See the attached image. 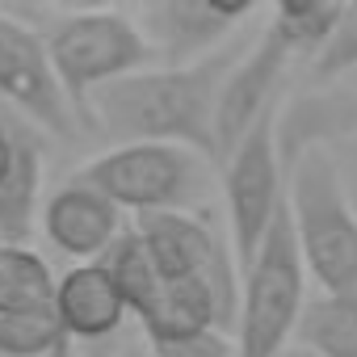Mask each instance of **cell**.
<instances>
[{
	"instance_id": "7a4b0ae2",
	"label": "cell",
	"mask_w": 357,
	"mask_h": 357,
	"mask_svg": "<svg viewBox=\"0 0 357 357\" xmlns=\"http://www.w3.org/2000/svg\"><path fill=\"white\" fill-rule=\"evenodd\" d=\"M286 211L311 282L324 294L357 290V206L328 147L311 143L294 155L286 181Z\"/></svg>"
},
{
	"instance_id": "5bb4252c",
	"label": "cell",
	"mask_w": 357,
	"mask_h": 357,
	"mask_svg": "<svg viewBox=\"0 0 357 357\" xmlns=\"http://www.w3.org/2000/svg\"><path fill=\"white\" fill-rule=\"evenodd\" d=\"M126 315L130 311H126L122 294L114 290L109 273L101 269V261L72 265L55 286V324H59L63 340L101 344L122 328Z\"/></svg>"
},
{
	"instance_id": "44dd1931",
	"label": "cell",
	"mask_w": 357,
	"mask_h": 357,
	"mask_svg": "<svg viewBox=\"0 0 357 357\" xmlns=\"http://www.w3.org/2000/svg\"><path fill=\"white\" fill-rule=\"evenodd\" d=\"M122 357H155L151 349H130V353H122Z\"/></svg>"
},
{
	"instance_id": "2e32d148",
	"label": "cell",
	"mask_w": 357,
	"mask_h": 357,
	"mask_svg": "<svg viewBox=\"0 0 357 357\" xmlns=\"http://www.w3.org/2000/svg\"><path fill=\"white\" fill-rule=\"evenodd\" d=\"M294 340L315 357H357V290L311 294Z\"/></svg>"
},
{
	"instance_id": "ac0fdd59",
	"label": "cell",
	"mask_w": 357,
	"mask_h": 357,
	"mask_svg": "<svg viewBox=\"0 0 357 357\" xmlns=\"http://www.w3.org/2000/svg\"><path fill=\"white\" fill-rule=\"evenodd\" d=\"M344 5H328V0H286V5L269 9L265 17L282 30V38L290 43V51L307 63H315V55L324 51V43L332 38L336 22H340Z\"/></svg>"
},
{
	"instance_id": "7c38bea8",
	"label": "cell",
	"mask_w": 357,
	"mask_h": 357,
	"mask_svg": "<svg viewBox=\"0 0 357 357\" xmlns=\"http://www.w3.org/2000/svg\"><path fill=\"white\" fill-rule=\"evenodd\" d=\"M47 244H55L63 257H72L76 265H89V261H101L114 240L126 231L122 223V211L101 198L97 190L80 185V181H68L59 185L47 202H43V219H38Z\"/></svg>"
},
{
	"instance_id": "e0dca14e",
	"label": "cell",
	"mask_w": 357,
	"mask_h": 357,
	"mask_svg": "<svg viewBox=\"0 0 357 357\" xmlns=\"http://www.w3.org/2000/svg\"><path fill=\"white\" fill-rule=\"evenodd\" d=\"M101 269L109 273V282H114V290L122 294L126 311L139 315V319L151 311V303H155L160 290H164V278H160V269H155V261H151V252H147V244L139 240L135 227H126V231L114 240V248L101 257Z\"/></svg>"
},
{
	"instance_id": "4fadbf2b",
	"label": "cell",
	"mask_w": 357,
	"mask_h": 357,
	"mask_svg": "<svg viewBox=\"0 0 357 357\" xmlns=\"http://www.w3.org/2000/svg\"><path fill=\"white\" fill-rule=\"evenodd\" d=\"M236 303L211 282V278H181V282H164L160 298L151 311L139 319L147 344H168V340H185L202 332H231L236 336Z\"/></svg>"
},
{
	"instance_id": "5b68a950",
	"label": "cell",
	"mask_w": 357,
	"mask_h": 357,
	"mask_svg": "<svg viewBox=\"0 0 357 357\" xmlns=\"http://www.w3.org/2000/svg\"><path fill=\"white\" fill-rule=\"evenodd\" d=\"M72 181L97 190L135 219L160 211H190L202 190V155L172 143H118L76 168Z\"/></svg>"
},
{
	"instance_id": "8fae6325",
	"label": "cell",
	"mask_w": 357,
	"mask_h": 357,
	"mask_svg": "<svg viewBox=\"0 0 357 357\" xmlns=\"http://www.w3.org/2000/svg\"><path fill=\"white\" fill-rule=\"evenodd\" d=\"M298 55L290 51V43L282 38V30L265 17L261 34L248 43V51H240V59L231 63L227 80H223V93H219V164L236 151V143L265 118L278 109V89H282V76L286 68L294 63Z\"/></svg>"
},
{
	"instance_id": "277c9868",
	"label": "cell",
	"mask_w": 357,
	"mask_h": 357,
	"mask_svg": "<svg viewBox=\"0 0 357 357\" xmlns=\"http://www.w3.org/2000/svg\"><path fill=\"white\" fill-rule=\"evenodd\" d=\"M307 261L290 223V211L278 215L257 257L240 269V315L236 344L240 357H278L286 340L298 332L307 311Z\"/></svg>"
},
{
	"instance_id": "9a60e30c",
	"label": "cell",
	"mask_w": 357,
	"mask_h": 357,
	"mask_svg": "<svg viewBox=\"0 0 357 357\" xmlns=\"http://www.w3.org/2000/svg\"><path fill=\"white\" fill-rule=\"evenodd\" d=\"M43 139L17 122V155L0 181V244H22L43 219Z\"/></svg>"
},
{
	"instance_id": "30bf717a",
	"label": "cell",
	"mask_w": 357,
	"mask_h": 357,
	"mask_svg": "<svg viewBox=\"0 0 357 357\" xmlns=\"http://www.w3.org/2000/svg\"><path fill=\"white\" fill-rule=\"evenodd\" d=\"M130 227L147 244V252H151V261H155L164 282L211 278L240 307V265H236V252L215 236V227L202 215H194V211H160V215H139Z\"/></svg>"
},
{
	"instance_id": "ba28073f",
	"label": "cell",
	"mask_w": 357,
	"mask_h": 357,
	"mask_svg": "<svg viewBox=\"0 0 357 357\" xmlns=\"http://www.w3.org/2000/svg\"><path fill=\"white\" fill-rule=\"evenodd\" d=\"M51 265L22 244H0V357H51L63 344L55 324Z\"/></svg>"
},
{
	"instance_id": "7402d4cb",
	"label": "cell",
	"mask_w": 357,
	"mask_h": 357,
	"mask_svg": "<svg viewBox=\"0 0 357 357\" xmlns=\"http://www.w3.org/2000/svg\"><path fill=\"white\" fill-rule=\"evenodd\" d=\"M89 357H109V353H105V349H93V353H89Z\"/></svg>"
},
{
	"instance_id": "52a82bcc",
	"label": "cell",
	"mask_w": 357,
	"mask_h": 357,
	"mask_svg": "<svg viewBox=\"0 0 357 357\" xmlns=\"http://www.w3.org/2000/svg\"><path fill=\"white\" fill-rule=\"evenodd\" d=\"M0 101L55 139H76L84 126L55 76L47 34L30 30L5 9H0Z\"/></svg>"
},
{
	"instance_id": "9c48e42d",
	"label": "cell",
	"mask_w": 357,
	"mask_h": 357,
	"mask_svg": "<svg viewBox=\"0 0 357 357\" xmlns=\"http://www.w3.org/2000/svg\"><path fill=\"white\" fill-rule=\"evenodd\" d=\"M164 68H190L240 34L244 22L257 17V5H219V0H151L130 13Z\"/></svg>"
},
{
	"instance_id": "3957f363",
	"label": "cell",
	"mask_w": 357,
	"mask_h": 357,
	"mask_svg": "<svg viewBox=\"0 0 357 357\" xmlns=\"http://www.w3.org/2000/svg\"><path fill=\"white\" fill-rule=\"evenodd\" d=\"M47 51L55 63V76L89 126V105L101 89L151 68V47L139 30V22L122 9H76L59 13L47 30Z\"/></svg>"
},
{
	"instance_id": "d6986e66",
	"label": "cell",
	"mask_w": 357,
	"mask_h": 357,
	"mask_svg": "<svg viewBox=\"0 0 357 357\" xmlns=\"http://www.w3.org/2000/svg\"><path fill=\"white\" fill-rule=\"evenodd\" d=\"M353 68H357V0H353V5H344L332 38L324 43V51L311 63V76L315 80H336V76H344Z\"/></svg>"
},
{
	"instance_id": "6da1fadb",
	"label": "cell",
	"mask_w": 357,
	"mask_h": 357,
	"mask_svg": "<svg viewBox=\"0 0 357 357\" xmlns=\"http://www.w3.org/2000/svg\"><path fill=\"white\" fill-rule=\"evenodd\" d=\"M240 55L219 51L190 68H143L89 105V126L118 143H172L219 164V93Z\"/></svg>"
},
{
	"instance_id": "ffe728a7",
	"label": "cell",
	"mask_w": 357,
	"mask_h": 357,
	"mask_svg": "<svg viewBox=\"0 0 357 357\" xmlns=\"http://www.w3.org/2000/svg\"><path fill=\"white\" fill-rule=\"evenodd\" d=\"M155 357H240V344L231 332L215 328L202 336H185V340H168V344H147Z\"/></svg>"
},
{
	"instance_id": "8992f818",
	"label": "cell",
	"mask_w": 357,
	"mask_h": 357,
	"mask_svg": "<svg viewBox=\"0 0 357 357\" xmlns=\"http://www.w3.org/2000/svg\"><path fill=\"white\" fill-rule=\"evenodd\" d=\"M219 168H223L231 252H236V265L244 269L257 257V248L265 244L278 215L286 211V181L290 176L282 172V155H278V109L265 114Z\"/></svg>"
}]
</instances>
